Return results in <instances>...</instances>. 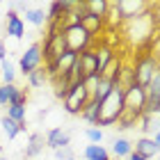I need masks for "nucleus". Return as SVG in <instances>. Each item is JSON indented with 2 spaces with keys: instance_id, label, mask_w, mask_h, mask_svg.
Here are the masks:
<instances>
[{
  "instance_id": "obj_1",
  "label": "nucleus",
  "mask_w": 160,
  "mask_h": 160,
  "mask_svg": "<svg viewBox=\"0 0 160 160\" xmlns=\"http://www.w3.org/2000/svg\"><path fill=\"white\" fill-rule=\"evenodd\" d=\"M121 117H123V89L119 85H114L112 92L101 101V117H98L96 128L114 126Z\"/></svg>"
},
{
  "instance_id": "obj_2",
  "label": "nucleus",
  "mask_w": 160,
  "mask_h": 160,
  "mask_svg": "<svg viewBox=\"0 0 160 160\" xmlns=\"http://www.w3.org/2000/svg\"><path fill=\"white\" fill-rule=\"evenodd\" d=\"M133 67H135V85H140V87L147 89L151 85V80L156 78V73L160 71V60L153 53H144L135 60Z\"/></svg>"
},
{
  "instance_id": "obj_3",
  "label": "nucleus",
  "mask_w": 160,
  "mask_h": 160,
  "mask_svg": "<svg viewBox=\"0 0 160 160\" xmlns=\"http://www.w3.org/2000/svg\"><path fill=\"white\" fill-rule=\"evenodd\" d=\"M39 67H43V43L34 41V43H30V46L21 53V57H18V71L28 78L32 71H37Z\"/></svg>"
},
{
  "instance_id": "obj_4",
  "label": "nucleus",
  "mask_w": 160,
  "mask_h": 160,
  "mask_svg": "<svg viewBox=\"0 0 160 160\" xmlns=\"http://www.w3.org/2000/svg\"><path fill=\"white\" fill-rule=\"evenodd\" d=\"M64 39H67V48L71 53H82V50L94 46V37L85 30L82 25H69L64 28Z\"/></svg>"
},
{
  "instance_id": "obj_5",
  "label": "nucleus",
  "mask_w": 160,
  "mask_h": 160,
  "mask_svg": "<svg viewBox=\"0 0 160 160\" xmlns=\"http://www.w3.org/2000/svg\"><path fill=\"white\" fill-rule=\"evenodd\" d=\"M62 103H64V110H67L69 114H80V112L87 108V103H89V94H87L85 85H82V82L73 85Z\"/></svg>"
},
{
  "instance_id": "obj_6",
  "label": "nucleus",
  "mask_w": 160,
  "mask_h": 160,
  "mask_svg": "<svg viewBox=\"0 0 160 160\" xmlns=\"http://www.w3.org/2000/svg\"><path fill=\"white\" fill-rule=\"evenodd\" d=\"M67 39H64V32H57V34H46L43 39V64H50L55 60L67 53Z\"/></svg>"
},
{
  "instance_id": "obj_7",
  "label": "nucleus",
  "mask_w": 160,
  "mask_h": 160,
  "mask_svg": "<svg viewBox=\"0 0 160 160\" xmlns=\"http://www.w3.org/2000/svg\"><path fill=\"white\" fill-rule=\"evenodd\" d=\"M112 9H117V18L121 21H135L137 16L147 14V2H135V0H117V2H110Z\"/></svg>"
},
{
  "instance_id": "obj_8",
  "label": "nucleus",
  "mask_w": 160,
  "mask_h": 160,
  "mask_svg": "<svg viewBox=\"0 0 160 160\" xmlns=\"http://www.w3.org/2000/svg\"><path fill=\"white\" fill-rule=\"evenodd\" d=\"M28 103V89H21L14 85H0V105H25Z\"/></svg>"
},
{
  "instance_id": "obj_9",
  "label": "nucleus",
  "mask_w": 160,
  "mask_h": 160,
  "mask_svg": "<svg viewBox=\"0 0 160 160\" xmlns=\"http://www.w3.org/2000/svg\"><path fill=\"white\" fill-rule=\"evenodd\" d=\"M46 147L53 149V151L64 149V147H71V135H69L64 128L55 126V128H50L48 133H46Z\"/></svg>"
},
{
  "instance_id": "obj_10",
  "label": "nucleus",
  "mask_w": 160,
  "mask_h": 160,
  "mask_svg": "<svg viewBox=\"0 0 160 160\" xmlns=\"http://www.w3.org/2000/svg\"><path fill=\"white\" fill-rule=\"evenodd\" d=\"M5 34L12 39H23L25 37V21L18 16L16 12H9L7 14V21H5Z\"/></svg>"
},
{
  "instance_id": "obj_11",
  "label": "nucleus",
  "mask_w": 160,
  "mask_h": 160,
  "mask_svg": "<svg viewBox=\"0 0 160 160\" xmlns=\"http://www.w3.org/2000/svg\"><path fill=\"white\" fill-rule=\"evenodd\" d=\"M78 62H80V69H82V76H101L98 73V60H96V50L92 48H87L82 50V53L78 55Z\"/></svg>"
},
{
  "instance_id": "obj_12",
  "label": "nucleus",
  "mask_w": 160,
  "mask_h": 160,
  "mask_svg": "<svg viewBox=\"0 0 160 160\" xmlns=\"http://www.w3.org/2000/svg\"><path fill=\"white\" fill-rule=\"evenodd\" d=\"M133 149H135V153H140L142 158H147V160L160 156V147L153 142V137H147V135L140 137L137 142H133Z\"/></svg>"
},
{
  "instance_id": "obj_13",
  "label": "nucleus",
  "mask_w": 160,
  "mask_h": 160,
  "mask_svg": "<svg viewBox=\"0 0 160 160\" xmlns=\"http://www.w3.org/2000/svg\"><path fill=\"white\" fill-rule=\"evenodd\" d=\"M80 25H82L85 30L89 32L94 39H96L98 34L103 32V28H105V18H103V16H96V14H92L89 9H87L85 16H82V21H80Z\"/></svg>"
},
{
  "instance_id": "obj_14",
  "label": "nucleus",
  "mask_w": 160,
  "mask_h": 160,
  "mask_svg": "<svg viewBox=\"0 0 160 160\" xmlns=\"http://www.w3.org/2000/svg\"><path fill=\"white\" fill-rule=\"evenodd\" d=\"M43 147H46V135L32 133L30 140H28V144H25V158H37L43 151Z\"/></svg>"
},
{
  "instance_id": "obj_15",
  "label": "nucleus",
  "mask_w": 160,
  "mask_h": 160,
  "mask_svg": "<svg viewBox=\"0 0 160 160\" xmlns=\"http://www.w3.org/2000/svg\"><path fill=\"white\" fill-rule=\"evenodd\" d=\"M0 126H2V133L7 135V140H14V137H18V135L25 130V123L14 121V119L7 117V114H5L2 119H0Z\"/></svg>"
},
{
  "instance_id": "obj_16",
  "label": "nucleus",
  "mask_w": 160,
  "mask_h": 160,
  "mask_svg": "<svg viewBox=\"0 0 160 160\" xmlns=\"http://www.w3.org/2000/svg\"><path fill=\"white\" fill-rule=\"evenodd\" d=\"M94 50H96V60H98V73L103 71L108 64H110V60L114 57V50H112V46H108L105 41H101L98 46H94Z\"/></svg>"
},
{
  "instance_id": "obj_17",
  "label": "nucleus",
  "mask_w": 160,
  "mask_h": 160,
  "mask_svg": "<svg viewBox=\"0 0 160 160\" xmlns=\"http://www.w3.org/2000/svg\"><path fill=\"white\" fill-rule=\"evenodd\" d=\"M82 156H85V160H110V151L103 144H87Z\"/></svg>"
},
{
  "instance_id": "obj_18",
  "label": "nucleus",
  "mask_w": 160,
  "mask_h": 160,
  "mask_svg": "<svg viewBox=\"0 0 160 160\" xmlns=\"http://www.w3.org/2000/svg\"><path fill=\"white\" fill-rule=\"evenodd\" d=\"M133 142L128 140V137H114V142H112V153L117 156V158H128L130 153H133Z\"/></svg>"
},
{
  "instance_id": "obj_19",
  "label": "nucleus",
  "mask_w": 160,
  "mask_h": 160,
  "mask_svg": "<svg viewBox=\"0 0 160 160\" xmlns=\"http://www.w3.org/2000/svg\"><path fill=\"white\" fill-rule=\"evenodd\" d=\"M71 7H73V2H69V0H64V2H50L48 21H64V16H67V12Z\"/></svg>"
},
{
  "instance_id": "obj_20",
  "label": "nucleus",
  "mask_w": 160,
  "mask_h": 160,
  "mask_svg": "<svg viewBox=\"0 0 160 160\" xmlns=\"http://www.w3.org/2000/svg\"><path fill=\"white\" fill-rule=\"evenodd\" d=\"M121 67H123V60H121L119 55H114L112 60H110V64L101 71V78H108V80H112V82H117V78L121 73Z\"/></svg>"
},
{
  "instance_id": "obj_21",
  "label": "nucleus",
  "mask_w": 160,
  "mask_h": 160,
  "mask_svg": "<svg viewBox=\"0 0 160 160\" xmlns=\"http://www.w3.org/2000/svg\"><path fill=\"white\" fill-rule=\"evenodd\" d=\"M80 117L89 123V126H96V123H98V117H101V103H98V101H89L87 108L80 112Z\"/></svg>"
},
{
  "instance_id": "obj_22",
  "label": "nucleus",
  "mask_w": 160,
  "mask_h": 160,
  "mask_svg": "<svg viewBox=\"0 0 160 160\" xmlns=\"http://www.w3.org/2000/svg\"><path fill=\"white\" fill-rule=\"evenodd\" d=\"M114 85H119L123 92H126L128 87H133V85H135V67L123 64V67H121V73H119V78H117V82H114Z\"/></svg>"
},
{
  "instance_id": "obj_23",
  "label": "nucleus",
  "mask_w": 160,
  "mask_h": 160,
  "mask_svg": "<svg viewBox=\"0 0 160 160\" xmlns=\"http://www.w3.org/2000/svg\"><path fill=\"white\" fill-rule=\"evenodd\" d=\"M28 80V87H32V89H39L48 82V73H46V67H39L37 71H32L30 76L25 78Z\"/></svg>"
},
{
  "instance_id": "obj_24",
  "label": "nucleus",
  "mask_w": 160,
  "mask_h": 160,
  "mask_svg": "<svg viewBox=\"0 0 160 160\" xmlns=\"http://www.w3.org/2000/svg\"><path fill=\"white\" fill-rule=\"evenodd\" d=\"M25 21L32 23L34 28H41V25H48V14L43 9H25Z\"/></svg>"
},
{
  "instance_id": "obj_25",
  "label": "nucleus",
  "mask_w": 160,
  "mask_h": 160,
  "mask_svg": "<svg viewBox=\"0 0 160 160\" xmlns=\"http://www.w3.org/2000/svg\"><path fill=\"white\" fill-rule=\"evenodd\" d=\"M0 76H2V85H14V80H16V67L9 62V57L0 62Z\"/></svg>"
},
{
  "instance_id": "obj_26",
  "label": "nucleus",
  "mask_w": 160,
  "mask_h": 160,
  "mask_svg": "<svg viewBox=\"0 0 160 160\" xmlns=\"http://www.w3.org/2000/svg\"><path fill=\"white\" fill-rule=\"evenodd\" d=\"M87 9L92 14H96V16H103L108 21V12H110V2H105V0H89V2H85Z\"/></svg>"
},
{
  "instance_id": "obj_27",
  "label": "nucleus",
  "mask_w": 160,
  "mask_h": 160,
  "mask_svg": "<svg viewBox=\"0 0 160 160\" xmlns=\"http://www.w3.org/2000/svg\"><path fill=\"white\" fill-rule=\"evenodd\" d=\"M53 82V92H55V96L57 98H67V94H69V89H71V82L67 80V76L64 78H55V80H50Z\"/></svg>"
},
{
  "instance_id": "obj_28",
  "label": "nucleus",
  "mask_w": 160,
  "mask_h": 160,
  "mask_svg": "<svg viewBox=\"0 0 160 160\" xmlns=\"http://www.w3.org/2000/svg\"><path fill=\"white\" fill-rule=\"evenodd\" d=\"M7 117L18 121V123H25V117H28V108L25 105H7Z\"/></svg>"
},
{
  "instance_id": "obj_29",
  "label": "nucleus",
  "mask_w": 160,
  "mask_h": 160,
  "mask_svg": "<svg viewBox=\"0 0 160 160\" xmlns=\"http://www.w3.org/2000/svg\"><path fill=\"white\" fill-rule=\"evenodd\" d=\"M112 87H114V82H112V80L101 78V80H98V89H96V96H94V101H98V103H101V101H103V98L108 96V94L112 92Z\"/></svg>"
},
{
  "instance_id": "obj_30",
  "label": "nucleus",
  "mask_w": 160,
  "mask_h": 160,
  "mask_svg": "<svg viewBox=\"0 0 160 160\" xmlns=\"http://www.w3.org/2000/svg\"><path fill=\"white\" fill-rule=\"evenodd\" d=\"M98 80H101V76H87V78L82 80L85 89H87V94H89V101H94V96H96V89H98Z\"/></svg>"
},
{
  "instance_id": "obj_31",
  "label": "nucleus",
  "mask_w": 160,
  "mask_h": 160,
  "mask_svg": "<svg viewBox=\"0 0 160 160\" xmlns=\"http://www.w3.org/2000/svg\"><path fill=\"white\" fill-rule=\"evenodd\" d=\"M85 137L89 140V144H101V142H103V130L96 128V126H89L85 130Z\"/></svg>"
},
{
  "instance_id": "obj_32",
  "label": "nucleus",
  "mask_w": 160,
  "mask_h": 160,
  "mask_svg": "<svg viewBox=\"0 0 160 160\" xmlns=\"http://www.w3.org/2000/svg\"><path fill=\"white\" fill-rule=\"evenodd\" d=\"M55 158H57V160H71V158H73V149H71V147L57 149V151H55Z\"/></svg>"
},
{
  "instance_id": "obj_33",
  "label": "nucleus",
  "mask_w": 160,
  "mask_h": 160,
  "mask_svg": "<svg viewBox=\"0 0 160 160\" xmlns=\"http://www.w3.org/2000/svg\"><path fill=\"white\" fill-rule=\"evenodd\" d=\"M5 60H7V43L0 41V62H5Z\"/></svg>"
},
{
  "instance_id": "obj_34",
  "label": "nucleus",
  "mask_w": 160,
  "mask_h": 160,
  "mask_svg": "<svg viewBox=\"0 0 160 160\" xmlns=\"http://www.w3.org/2000/svg\"><path fill=\"white\" fill-rule=\"evenodd\" d=\"M126 160H147V158H142L140 153H135V151H133V153H130V156H128Z\"/></svg>"
},
{
  "instance_id": "obj_35",
  "label": "nucleus",
  "mask_w": 160,
  "mask_h": 160,
  "mask_svg": "<svg viewBox=\"0 0 160 160\" xmlns=\"http://www.w3.org/2000/svg\"><path fill=\"white\" fill-rule=\"evenodd\" d=\"M153 142L160 147V130H156V133H153Z\"/></svg>"
},
{
  "instance_id": "obj_36",
  "label": "nucleus",
  "mask_w": 160,
  "mask_h": 160,
  "mask_svg": "<svg viewBox=\"0 0 160 160\" xmlns=\"http://www.w3.org/2000/svg\"><path fill=\"white\" fill-rule=\"evenodd\" d=\"M0 156H2V144H0Z\"/></svg>"
},
{
  "instance_id": "obj_37",
  "label": "nucleus",
  "mask_w": 160,
  "mask_h": 160,
  "mask_svg": "<svg viewBox=\"0 0 160 160\" xmlns=\"http://www.w3.org/2000/svg\"><path fill=\"white\" fill-rule=\"evenodd\" d=\"M71 160H76V158H71Z\"/></svg>"
},
{
  "instance_id": "obj_38",
  "label": "nucleus",
  "mask_w": 160,
  "mask_h": 160,
  "mask_svg": "<svg viewBox=\"0 0 160 160\" xmlns=\"http://www.w3.org/2000/svg\"><path fill=\"white\" fill-rule=\"evenodd\" d=\"M158 160H160V156H158Z\"/></svg>"
},
{
  "instance_id": "obj_39",
  "label": "nucleus",
  "mask_w": 160,
  "mask_h": 160,
  "mask_svg": "<svg viewBox=\"0 0 160 160\" xmlns=\"http://www.w3.org/2000/svg\"><path fill=\"white\" fill-rule=\"evenodd\" d=\"M158 130H160V126H158Z\"/></svg>"
}]
</instances>
